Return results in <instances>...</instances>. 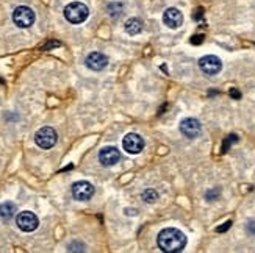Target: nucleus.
<instances>
[{"label":"nucleus","mask_w":255,"mask_h":253,"mask_svg":"<svg viewBox=\"0 0 255 253\" xmlns=\"http://www.w3.org/2000/svg\"><path fill=\"white\" fill-rule=\"evenodd\" d=\"M90 16V9L82 2H72L64 8V17L71 24H83Z\"/></svg>","instance_id":"f03ea898"},{"label":"nucleus","mask_w":255,"mask_h":253,"mask_svg":"<svg viewBox=\"0 0 255 253\" xmlns=\"http://www.w3.org/2000/svg\"><path fill=\"white\" fill-rule=\"evenodd\" d=\"M235 141H238V136H237V135H230V136L224 141L223 152H227V150H229V147H230V144H232V142H235Z\"/></svg>","instance_id":"dca6fc26"},{"label":"nucleus","mask_w":255,"mask_h":253,"mask_svg":"<svg viewBox=\"0 0 255 253\" xmlns=\"http://www.w3.org/2000/svg\"><path fill=\"white\" fill-rule=\"evenodd\" d=\"M72 195L75 200H90L94 195V186L90 181H77L72 184Z\"/></svg>","instance_id":"0eeeda50"},{"label":"nucleus","mask_w":255,"mask_h":253,"mask_svg":"<svg viewBox=\"0 0 255 253\" xmlns=\"http://www.w3.org/2000/svg\"><path fill=\"white\" fill-rule=\"evenodd\" d=\"M230 227H232V221H227L224 225L218 227V228H216V232H218V233H224V232H227V230H229Z\"/></svg>","instance_id":"a211bd4d"},{"label":"nucleus","mask_w":255,"mask_h":253,"mask_svg":"<svg viewBox=\"0 0 255 253\" xmlns=\"http://www.w3.org/2000/svg\"><path fill=\"white\" fill-rule=\"evenodd\" d=\"M57 139H58L57 131H55L52 127H42L35 135V142L41 149H52L55 144H57Z\"/></svg>","instance_id":"20e7f679"},{"label":"nucleus","mask_w":255,"mask_h":253,"mask_svg":"<svg viewBox=\"0 0 255 253\" xmlns=\"http://www.w3.org/2000/svg\"><path fill=\"white\" fill-rule=\"evenodd\" d=\"M123 147L130 155H136V153H139L144 149V139L136 133H128L123 139Z\"/></svg>","instance_id":"1a4fd4ad"},{"label":"nucleus","mask_w":255,"mask_h":253,"mask_svg":"<svg viewBox=\"0 0 255 253\" xmlns=\"http://www.w3.org/2000/svg\"><path fill=\"white\" fill-rule=\"evenodd\" d=\"M158 247L166 253H179L186 247V236L177 228H164L157 238Z\"/></svg>","instance_id":"f257e3e1"},{"label":"nucleus","mask_w":255,"mask_h":253,"mask_svg":"<svg viewBox=\"0 0 255 253\" xmlns=\"http://www.w3.org/2000/svg\"><path fill=\"white\" fill-rule=\"evenodd\" d=\"M193 17H194V20H202V17H204V9H202V8H197V9L194 11Z\"/></svg>","instance_id":"6ab92c4d"},{"label":"nucleus","mask_w":255,"mask_h":253,"mask_svg":"<svg viewBox=\"0 0 255 253\" xmlns=\"http://www.w3.org/2000/svg\"><path fill=\"white\" fill-rule=\"evenodd\" d=\"M180 131L190 139H194L197 136H201V131H202V127H201V122H199L197 119L194 117H188V119H183L180 122Z\"/></svg>","instance_id":"6e6552de"},{"label":"nucleus","mask_w":255,"mask_h":253,"mask_svg":"<svg viewBox=\"0 0 255 253\" xmlns=\"http://www.w3.org/2000/svg\"><path fill=\"white\" fill-rule=\"evenodd\" d=\"M158 199V194L157 191H153V189H146L142 192V200L146 202V203H155Z\"/></svg>","instance_id":"2eb2a0df"},{"label":"nucleus","mask_w":255,"mask_h":253,"mask_svg":"<svg viewBox=\"0 0 255 253\" xmlns=\"http://www.w3.org/2000/svg\"><path fill=\"white\" fill-rule=\"evenodd\" d=\"M218 192H219L218 189H216L215 192H213V191H210V192H207V200H213V199H212V197H216V195H218Z\"/></svg>","instance_id":"412c9836"},{"label":"nucleus","mask_w":255,"mask_h":253,"mask_svg":"<svg viewBox=\"0 0 255 253\" xmlns=\"http://www.w3.org/2000/svg\"><path fill=\"white\" fill-rule=\"evenodd\" d=\"M119 160H121V153L116 147H105L99 153V161L107 168L115 166V164L119 163Z\"/></svg>","instance_id":"9b49d317"},{"label":"nucleus","mask_w":255,"mask_h":253,"mask_svg":"<svg viewBox=\"0 0 255 253\" xmlns=\"http://www.w3.org/2000/svg\"><path fill=\"white\" fill-rule=\"evenodd\" d=\"M16 224H17V227L22 230V232L30 233V232H35V230L38 228L39 221H38L36 214H33L30 211H22L16 217Z\"/></svg>","instance_id":"39448f33"},{"label":"nucleus","mask_w":255,"mask_h":253,"mask_svg":"<svg viewBox=\"0 0 255 253\" xmlns=\"http://www.w3.org/2000/svg\"><path fill=\"white\" fill-rule=\"evenodd\" d=\"M142 30V22L136 17H133V19H128L126 22V31L128 33V35H138V33H141Z\"/></svg>","instance_id":"4468645a"},{"label":"nucleus","mask_w":255,"mask_h":253,"mask_svg":"<svg viewBox=\"0 0 255 253\" xmlns=\"http://www.w3.org/2000/svg\"><path fill=\"white\" fill-rule=\"evenodd\" d=\"M191 42L193 44H202L204 42V36L202 35H196L194 38H191Z\"/></svg>","instance_id":"aec40b11"},{"label":"nucleus","mask_w":255,"mask_h":253,"mask_svg":"<svg viewBox=\"0 0 255 253\" xmlns=\"http://www.w3.org/2000/svg\"><path fill=\"white\" fill-rule=\"evenodd\" d=\"M60 46V42L58 41H50V42H47V44H44L42 46V50H50L52 47H58Z\"/></svg>","instance_id":"f3484780"},{"label":"nucleus","mask_w":255,"mask_h":253,"mask_svg":"<svg viewBox=\"0 0 255 253\" xmlns=\"http://www.w3.org/2000/svg\"><path fill=\"white\" fill-rule=\"evenodd\" d=\"M35 11H33L30 6H17L13 13V20L14 24L20 28H28L35 24Z\"/></svg>","instance_id":"7ed1b4c3"},{"label":"nucleus","mask_w":255,"mask_h":253,"mask_svg":"<svg viewBox=\"0 0 255 253\" xmlns=\"http://www.w3.org/2000/svg\"><path fill=\"white\" fill-rule=\"evenodd\" d=\"M16 211H17V206L13 202H3V203H0V219H2L3 222L11 221V219L14 217Z\"/></svg>","instance_id":"ddd939ff"},{"label":"nucleus","mask_w":255,"mask_h":253,"mask_svg":"<svg viewBox=\"0 0 255 253\" xmlns=\"http://www.w3.org/2000/svg\"><path fill=\"white\" fill-rule=\"evenodd\" d=\"M230 95H232V97H235V98H240V97H241V94H240L237 89H230Z\"/></svg>","instance_id":"4be33fe9"},{"label":"nucleus","mask_w":255,"mask_h":253,"mask_svg":"<svg viewBox=\"0 0 255 253\" xmlns=\"http://www.w3.org/2000/svg\"><path fill=\"white\" fill-rule=\"evenodd\" d=\"M85 64L90 68L91 71H104L108 66V58L101 52H93L86 57Z\"/></svg>","instance_id":"9d476101"},{"label":"nucleus","mask_w":255,"mask_h":253,"mask_svg":"<svg viewBox=\"0 0 255 253\" xmlns=\"http://www.w3.org/2000/svg\"><path fill=\"white\" fill-rule=\"evenodd\" d=\"M163 22L169 28H179L183 24V14L177 8H168L163 14Z\"/></svg>","instance_id":"f8f14e48"},{"label":"nucleus","mask_w":255,"mask_h":253,"mask_svg":"<svg viewBox=\"0 0 255 253\" xmlns=\"http://www.w3.org/2000/svg\"><path fill=\"white\" fill-rule=\"evenodd\" d=\"M199 68L207 75H216L223 69V61H221L215 55H207L199 61Z\"/></svg>","instance_id":"423d86ee"}]
</instances>
